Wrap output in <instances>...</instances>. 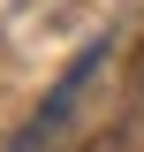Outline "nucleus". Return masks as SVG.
I'll use <instances>...</instances> for the list:
<instances>
[{
    "mask_svg": "<svg viewBox=\"0 0 144 152\" xmlns=\"http://www.w3.org/2000/svg\"><path fill=\"white\" fill-rule=\"evenodd\" d=\"M106 53H114L106 38H91L84 53H76L68 69H61V84H53L46 99H38V114L23 122V137H15V152H46V145H53L61 129H68V114L84 107V91H91V76H99V61H106Z\"/></svg>",
    "mask_w": 144,
    "mask_h": 152,
    "instance_id": "nucleus-1",
    "label": "nucleus"
},
{
    "mask_svg": "<svg viewBox=\"0 0 144 152\" xmlns=\"http://www.w3.org/2000/svg\"><path fill=\"white\" fill-rule=\"evenodd\" d=\"M84 152H106V145H84Z\"/></svg>",
    "mask_w": 144,
    "mask_h": 152,
    "instance_id": "nucleus-2",
    "label": "nucleus"
}]
</instances>
